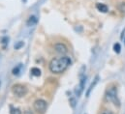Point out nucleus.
<instances>
[{
  "label": "nucleus",
  "mask_w": 125,
  "mask_h": 114,
  "mask_svg": "<svg viewBox=\"0 0 125 114\" xmlns=\"http://www.w3.org/2000/svg\"><path fill=\"white\" fill-rule=\"evenodd\" d=\"M70 65H71L70 57L61 56L58 57V58L52 59V61L50 62L49 68L52 74L58 75V74H62L63 72H65Z\"/></svg>",
  "instance_id": "nucleus-1"
},
{
  "label": "nucleus",
  "mask_w": 125,
  "mask_h": 114,
  "mask_svg": "<svg viewBox=\"0 0 125 114\" xmlns=\"http://www.w3.org/2000/svg\"><path fill=\"white\" fill-rule=\"evenodd\" d=\"M105 98L108 102L113 103L115 106H117V107L120 106V102H119L118 97H117V88L115 86H112V87L107 89L106 94H105Z\"/></svg>",
  "instance_id": "nucleus-2"
},
{
  "label": "nucleus",
  "mask_w": 125,
  "mask_h": 114,
  "mask_svg": "<svg viewBox=\"0 0 125 114\" xmlns=\"http://www.w3.org/2000/svg\"><path fill=\"white\" fill-rule=\"evenodd\" d=\"M33 107H34V110L39 114H45L47 111V108H48V104L46 101L42 100V99H38L34 102L33 104Z\"/></svg>",
  "instance_id": "nucleus-3"
},
{
  "label": "nucleus",
  "mask_w": 125,
  "mask_h": 114,
  "mask_svg": "<svg viewBox=\"0 0 125 114\" xmlns=\"http://www.w3.org/2000/svg\"><path fill=\"white\" fill-rule=\"evenodd\" d=\"M12 92L13 94L18 97V98H23L24 96H26L28 90L26 88V86L23 84H15L12 87Z\"/></svg>",
  "instance_id": "nucleus-4"
},
{
  "label": "nucleus",
  "mask_w": 125,
  "mask_h": 114,
  "mask_svg": "<svg viewBox=\"0 0 125 114\" xmlns=\"http://www.w3.org/2000/svg\"><path fill=\"white\" fill-rule=\"evenodd\" d=\"M54 49H55V51L57 52V53H59V54H66L67 52H68V48L62 44V43H58V44H56V45H54Z\"/></svg>",
  "instance_id": "nucleus-5"
},
{
  "label": "nucleus",
  "mask_w": 125,
  "mask_h": 114,
  "mask_svg": "<svg viewBox=\"0 0 125 114\" xmlns=\"http://www.w3.org/2000/svg\"><path fill=\"white\" fill-rule=\"evenodd\" d=\"M96 9L99 12H102V13H107L108 12V6L103 4V3H97L96 4Z\"/></svg>",
  "instance_id": "nucleus-6"
},
{
  "label": "nucleus",
  "mask_w": 125,
  "mask_h": 114,
  "mask_svg": "<svg viewBox=\"0 0 125 114\" xmlns=\"http://www.w3.org/2000/svg\"><path fill=\"white\" fill-rule=\"evenodd\" d=\"M10 114H21V111L20 108L18 107H14V106H10Z\"/></svg>",
  "instance_id": "nucleus-7"
},
{
  "label": "nucleus",
  "mask_w": 125,
  "mask_h": 114,
  "mask_svg": "<svg viewBox=\"0 0 125 114\" xmlns=\"http://www.w3.org/2000/svg\"><path fill=\"white\" fill-rule=\"evenodd\" d=\"M31 75L35 76H41V71L38 68H32L31 69Z\"/></svg>",
  "instance_id": "nucleus-8"
},
{
  "label": "nucleus",
  "mask_w": 125,
  "mask_h": 114,
  "mask_svg": "<svg viewBox=\"0 0 125 114\" xmlns=\"http://www.w3.org/2000/svg\"><path fill=\"white\" fill-rule=\"evenodd\" d=\"M120 49H121V47H120V45L118 43H116V44L114 45V50H115V52L119 53L120 52Z\"/></svg>",
  "instance_id": "nucleus-9"
},
{
  "label": "nucleus",
  "mask_w": 125,
  "mask_h": 114,
  "mask_svg": "<svg viewBox=\"0 0 125 114\" xmlns=\"http://www.w3.org/2000/svg\"><path fill=\"white\" fill-rule=\"evenodd\" d=\"M36 22H37L36 18H35V17H30L29 19H28V21H27V24H28V25H33V24H35Z\"/></svg>",
  "instance_id": "nucleus-10"
},
{
  "label": "nucleus",
  "mask_w": 125,
  "mask_h": 114,
  "mask_svg": "<svg viewBox=\"0 0 125 114\" xmlns=\"http://www.w3.org/2000/svg\"><path fill=\"white\" fill-rule=\"evenodd\" d=\"M118 9H119V11H121L122 13H125V2H121V3L118 5Z\"/></svg>",
  "instance_id": "nucleus-11"
},
{
  "label": "nucleus",
  "mask_w": 125,
  "mask_h": 114,
  "mask_svg": "<svg viewBox=\"0 0 125 114\" xmlns=\"http://www.w3.org/2000/svg\"><path fill=\"white\" fill-rule=\"evenodd\" d=\"M97 81H98V77H96V79H95V81H94V83H92V84L90 85V88H89V90L87 91V95H89V93H90V91L92 90V88H93L94 86H95V84L97 83Z\"/></svg>",
  "instance_id": "nucleus-12"
},
{
  "label": "nucleus",
  "mask_w": 125,
  "mask_h": 114,
  "mask_svg": "<svg viewBox=\"0 0 125 114\" xmlns=\"http://www.w3.org/2000/svg\"><path fill=\"white\" fill-rule=\"evenodd\" d=\"M22 46H23V43H22V42H20L18 45L15 46V48H16V49H19V48H20L21 47H22Z\"/></svg>",
  "instance_id": "nucleus-13"
},
{
  "label": "nucleus",
  "mask_w": 125,
  "mask_h": 114,
  "mask_svg": "<svg viewBox=\"0 0 125 114\" xmlns=\"http://www.w3.org/2000/svg\"><path fill=\"white\" fill-rule=\"evenodd\" d=\"M101 114H115V113L113 111H111V110H104Z\"/></svg>",
  "instance_id": "nucleus-14"
},
{
  "label": "nucleus",
  "mask_w": 125,
  "mask_h": 114,
  "mask_svg": "<svg viewBox=\"0 0 125 114\" xmlns=\"http://www.w3.org/2000/svg\"><path fill=\"white\" fill-rule=\"evenodd\" d=\"M24 114H32V112L30 110H26V111H24Z\"/></svg>",
  "instance_id": "nucleus-15"
},
{
  "label": "nucleus",
  "mask_w": 125,
  "mask_h": 114,
  "mask_svg": "<svg viewBox=\"0 0 125 114\" xmlns=\"http://www.w3.org/2000/svg\"><path fill=\"white\" fill-rule=\"evenodd\" d=\"M0 86H1V82H0Z\"/></svg>",
  "instance_id": "nucleus-16"
}]
</instances>
